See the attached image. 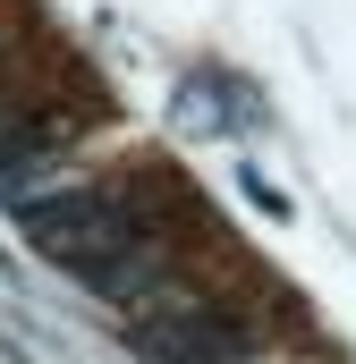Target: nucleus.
Instances as JSON below:
<instances>
[{
    "instance_id": "1",
    "label": "nucleus",
    "mask_w": 356,
    "mask_h": 364,
    "mask_svg": "<svg viewBox=\"0 0 356 364\" xmlns=\"http://www.w3.org/2000/svg\"><path fill=\"white\" fill-rule=\"evenodd\" d=\"M17 229L77 288H93L119 314H145V305H162V296L187 288L170 272V255H162V237L145 229V212L119 186H85V178L77 186H26L17 195Z\"/></svg>"
},
{
    "instance_id": "2",
    "label": "nucleus",
    "mask_w": 356,
    "mask_h": 364,
    "mask_svg": "<svg viewBox=\"0 0 356 364\" xmlns=\"http://www.w3.org/2000/svg\"><path fill=\"white\" fill-rule=\"evenodd\" d=\"M127 348H136L145 364H255L263 356L255 322L204 305L195 288H178V296L145 305V314H127Z\"/></svg>"
}]
</instances>
